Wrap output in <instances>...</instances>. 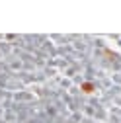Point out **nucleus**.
Segmentation results:
<instances>
[{
  "instance_id": "1",
  "label": "nucleus",
  "mask_w": 121,
  "mask_h": 123,
  "mask_svg": "<svg viewBox=\"0 0 121 123\" xmlns=\"http://www.w3.org/2000/svg\"><path fill=\"white\" fill-rule=\"evenodd\" d=\"M82 90L86 92V94H90V92H94V86L90 84V82H84V84H82Z\"/></svg>"
}]
</instances>
